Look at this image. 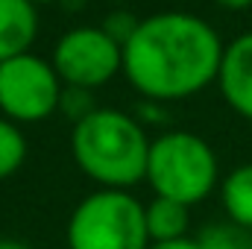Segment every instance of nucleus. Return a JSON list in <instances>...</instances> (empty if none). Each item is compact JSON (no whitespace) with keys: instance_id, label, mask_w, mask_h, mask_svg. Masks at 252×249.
I'll return each mask as SVG.
<instances>
[{"instance_id":"nucleus-1","label":"nucleus","mask_w":252,"mask_h":249,"mask_svg":"<svg viewBox=\"0 0 252 249\" xmlns=\"http://www.w3.org/2000/svg\"><path fill=\"white\" fill-rule=\"evenodd\" d=\"M223 50L208 21L188 12H158L138 21L124 44V76L153 103L185 100L217 82Z\"/></svg>"},{"instance_id":"nucleus-2","label":"nucleus","mask_w":252,"mask_h":249,"mask_svg":"<svg viewBox=\"0 0 252 249\" xmlns=\"http://www.w3.org/2000/svg\"><path fill=\"white\" fill-rule=\"evenodd\" d=\"M70 153L76 167L109 190H129L147 176L150 138L132 115L94 109L73 124Z\"/></svg>"},{"instance_id":"nucleus-3","label":"nucleus","mask_w":252,"mask_h":249,"mask_svg":"<svg viewBox=\"0 0 252 249\" xmlns=\"http://www.w3.org/2000/svg\"><path fill=\"white\" fill-rule=\"evenodd\" d=\"M217 156L193 132H164L150 141L147 182L156 196L176 199L182 205L202 202L217 185Z\"/></svg>"},{"instance_id":"nucleus-4","label":"nucleus","mask_w":252,"mask_h":249,"mask_svg":"<svg viewBox=\"0 0 252 249\" xmlns=\"http://www.w3.org/2000/svg\"><path fill=\"white\" fill-rule=\"evenodd\" d=\"M144 205L129 190L100 187L67 220V249H147Z\"/></svg>"},{"instance_id":"nucleus-5","label":"nucleus","mask_w":252,"mask_h":249,"mask_svg":"<svg viewBox=\"0 0 252 249\" xmlns=\"http://www.w3.org/2000/svg\"><path fill=\"white\" fill-rule=\"evenodd\" d=\"M62 91L56 67L35 53L0 62V112L12 124L47 121L59 109Z\"/></svg>"},{"instance_id":"nucleus-6","label":"nucleus","mask_w":252,"mask_h":249,"mask_svg":"<svg viewBox=\"0 0 252 249\" xmlns=\"http://www.w3.org/2000/svg\"><path fill=\"white\" fill-rule=\"evenodd\" d=\"M50 64L62 85L94 91L124 73V47L103 27H73L56 41Z\"/></svg>"},{"instance_id":"nucleus-7","label":"nucleus","mask_w":252,"mask_h":249,"mask_svg":"<svg viewBox=\"0 0 252 249\" xmlns=\"http://www.w3.org/2000/svg\"><path fill=\"white\" fill-rule=\"evenodd\" d=\"M217 85H220L223 100L241 118L252 121V32L238 35L223 50Z\"/></svg>"},{"instance_id":"nucleus-8","label":"nucleus","mask_w":252,"mask_h":249,"mask_svg":"<svg viewBox=\"0 0 252 249\" xmlns=\"http://www.w3.org/2000/svg\"><path fill=\"white\" fill-rule=\"evenodd\" d=\"M38 35L35 6L27 0H0V62L30 53Z\"/></svg>"},{"instance_id":"nucleus-9","label":"nucleus","mask_w":252,"mask_h":249,"mask_svg":"<svg viewBox=\"0 0 252 249\" xmlns=\"http://www.w3.org/2000/svg\"><path fill=\"white\" fill-rule=\"evenodd\" d=\"M144 223H147V238H150V244L188 238V226H190L188 205H182V202H176V199L153 196V202L144 205Z\"/></svg>"},{"instance_id":"nucleus-10","label":"nucleus","mask_w":252,"mask_h":249,"mask_svg":"<svg viewBox=\"0 0 252 249\" xmlns=\"http://www.w3.org/2000/svg\"><path fill=\"white\" fill-rule=\"evenodd\" d=\"M220 199L229 214V220L241 229L252 232V164L235 167L223 185H220Z\"/></svg>"},{"instance_id":"nucleus-11","label":"nucleus","mask_w":252,"mask_h":249,"mask_svg":"<svg viewBox=\"0 0 252 249\" xmlns=\"http://www.w3.org/2000/svg\"><path fill=\"white\" fill-rule=\"evenodd\" d=\"M27 158V138L21 126L0 118V182L15 176Z\"/></svg>"},{"instance_id":"nucleus-12","label":"nucleus","mask_w":252,"mask_h":249,"mask_svg":"<svg viewBox=\"0 0 252 249\" xmlns=\"http://www.w3.org/2000/svg\"><path fill=\"white\" fill-rule=\"evenodd\" d=\"M199 249H252V232L235 223H217L199 232Z\"/></svg>"},{"instance_id":"nucleus-13","label":"nucleus","mask_w":252,"mask_h":249,"mask_svg":"<svg viewBox=\"0 0 252 249\" xmlns=\"http://www.w3.org/2000/svg\"><path fill=\"white\" fill-rule=\"evenodd\" d=\"M135 27H138V21L129 15V12H115L106 24H103V30H106V35L109 38H115L121 47H124L126 41L132 38V32H135Z\"/></svg>"},{"instance_id":"nucleus-14","label":"nucleus","mask_w":252,"mask_h":249,"mask_svg":"<svg viewBox=\"0 0 252 249\" xmlns=\"http://www.w3.org/2000/svg\"><path fill=\"white\" fill-rule=\"evenodd\" d=\"M147 249H199L196 238H179V241H161V244H150Z\"/></svg>"},{"instance_id":"nucleus-15","label":"nucleus","mask_w":252,"mask_h":249,"mask_svg":"<svg viewBox=\"0 0 252 249\" xmlns=\"http://www.w3.org/2000/svg\"><path fill=\"white\" fill-rule=\"evenodd\" d=\"M217 6H223V9H247L252 6V0H214Z\"/></svg>"},{"instance_id":"nucleus-16","label":"nucleus","mask_w":252,"mask_h":249,"mask_svg":"<svg viewBox=\"0 0 252 249\" xmlns=\"http://www.w3.org/2000/svg\"><path fill=\"white\" fill-rule=\"evenodd\" d=\"M0 249H30L27 244L21 241H9V238H0Z\"/></svg>"},{"instance_id":"nucleus-17","label":"nucleus","mask_w":252,"mask_h":249,"mask_svg":"<svg viewBox=\"0 0 252 249\" xmlns=\"http://www.w3.org/2000/svg\"><path fill=\"white\" fill-rule=\"evenodd\" d=\"M27 3H32V6H41V3H56V0H27Z\"/></svg>"},{"instance_id":"nucleus-18","label":"nucleus","mask_w":252,"mask_h":249,"mask_svg":"<svg viewBox=\"0 0 252 249\" xmlns=\"http://www.w3.org/2000/svg\"><path fill=\"white\" fill-rule=\"evenodd\" d=\"M109 3H121V0H109Z\"/></svg>"}]
</instances>
